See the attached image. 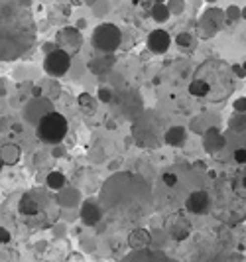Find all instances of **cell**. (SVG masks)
<instances>
[{"label":"cell","mask_w":246,"mask_h":262,"mask_svg":"<svg viewBox=\"0 0 246 262\" xmlns=\"http://www.w3.org/2000/svg\"><path fill=\"white\" fill-rule=\"evenodd\" d=\"M69 132L67 119L57 113V111H49L38 122V136L47 144H59Z\"/></svg>","instance_id":"cell-1"},{"label":"cell","mask_w":246,"mask_h":262,"mask_svg":"<svg viewBox=\"0 0 246 262\" xmlns=\"http://www.w3.org/2000/svg\"><path fill=\"white\" fill-rule=\"evenodd\" d=\"M93 44L95 48L105 51V53H111L120 46V30L114 28L111 24H103L95 30V36H93Z\"/></svg>","instance_id":"cell-2"},{"label":"cell","mask_w":246,"mask_h":262,"mask_svg":"<svg viewBox=\"0 0 246 262\" xmlns=\"http://www.w3.org/2000/svg\"><path fill=\"white\" fill-rule=\"evenodd\" d=\"M71 67V55L65 49H53L47 53L44 61V69L51 77H63Z\"/></svg>","instance_id":"cell-3"},{"label":"cell","mask_w":246,"mask_h":262,"mask_svg":"<svg viewBox=\"0 0 246 262\" xmlns=\"http://www.w3.org/2000/svg\"><path fill=\"white\" fill-rule=\"evenodd\" d=\"M185 207H187V211H191V213L205 215L209 211V207H211V197H209L207 191H193V193L187 197Z\"/></svg>","instance_id":"cell-4"},{"label":"cell","mask_w":246,"mask_h":262,"mask_svg":"<svg viewBox=\"0 0 246 262\" xmlns=\"http://www.w3.org/2000/svg\"><path fill=\"white\" fill-rule=\"evenodd\" d=\"M170 44H172V38L166 30H154L148 36V48L154 53H166L170 49Z\"/></svg>","instance_id":"cell-5"},{"label":"cell","mask_w":246,"mask_h":262,"mask_svg":"<svg viewBox=\"0 0 246 262\" xmlns=\"http://www.w3.org/2000/svg\"><path fill=\"white\" fill-rule=\"evenodd\" d=\"M101 217H103V211H101V207L97 205V203H93V201H87L85 205H83V209H81V219H83V223L85 225H97L99 221H101Z\"/></svg>","instance_id":"cell-6"},{"label":"cell","mask_w":246,"mask_h":262,"mask_svg":"<svg viewBox=\"0 0 246 262\" xmlns=\"http://www.w3.org/2000/svg\"><path fill=\"white\" fill-rule=\"evenodd\" d=\"M211 91V85L205 79H193L189 83V93L193 97H207Z\"/></svg>","instance_id":"cell-7"},{"label":"cell","mask_w":246,"mask_h":262,"mask_svg":"<svg viewBox=\"0 0 246 262\" xmlns=\"http://www.w3.org/2000/svg\"><path fill=\"white\" fill-rule=\"evenodd\" d=\"M65 176L61 173V171H49L47 173V180H45V184H47V188L49 190H63L65 188Z\"/></svg>","instance_id":"cell-8"},{"label":"cell","mask_w":246,"mask_h":262,"mask_svg":"<svg viewBox=\"0 0 246 262\" xmlns=\"http://www.w3.org/2000/svg\"><path fill=\"white\" fill-rule=\"evenodd\" d=\"M185 140V128L183 126H174L166 132V142L172 144V146H178Z\"/></svg>","instance_id":"cell-9"},{"label":"cell","mask_w":246,"mask_h":262,"mask_svg":"<svg viewBox=\"0 0 246 262\" xmlns=\"http://www.w3.org/2000/svg\"><path fill=\"white\" fill-rule=\"evenodd\" d=\"M38 211H40V207H38V203L32 199V195H24L22 201H20V213L36 215Z\"/></svg>","instance_id":"cell-10"},{"label":"cell","mask_w":246,"mask_h":262,"mask_svg":"<svg viewBox=\"0 0 246 262\" xmlns=\"http://www.w3.org/2000/svg\"><path fill=\"white\" fill-rule=\"evenodd\" d=\"M168 16H170V12H168V8L163 4H156L154 6V18L156 20H166Z\"/></svg>","instance_id":"cell-11"},{"label":"cell","mask_w":246,"mask_h":262,"mask_svg":"<svg viewBox=\"0 0 246 262\" xmlns=\"http://www.w3.org/2000/svg\"><path fill=\"white\" fill-rule=\"evenodd\" d=\"M232 158H234L236 164H246V148H236Z\"/></svg>","instance_id":"cell-12"},{"label":"cell","mask_w":246,"mask_h":262,"mask_svg":"<svg viewBox=\"0 0 246 262\" xmlns=\"http://www.w3.org/2000/svg\"><path fill=\"white\" fill-rule=\"evenodd\" d=\"M178 176L176 173H172V171H168V173H163V184L168 186V188H174L176 184H178Z\"/></svg>","instance_id":"cell-13"},{"label":"cell","mask_w":246,"mask_h":262,"mask_svg":"<svg viewBox=\"0 0 246 262\" xmlns=\"http://www.w3.org/2000/svg\"><path fill=\"white\" fill-rule=\"evenodd\" d=\"M93 99H91V95H87V93H83V95L79 97V103H81V107L85 109V107H89L91 111H93V103H91Z\"/></svg>","instance_id":"cell-14"},{"label":"cell","mask_w":246,"mask_h":262,"mask_svg":"<svg viewBox=\"0 0 246 262\" xmlns=\"http://www.w3.org/2000/svg\"><path fill=\"white\" fill-rule=\"evenodd\" d=\"M6 242H10V233H8V229L0 227V244H6Z\"/></svg>","instance_id":"cell-15"},{"label":"cell","mask_w":246,"mask_h":262,"mask_svg":"<svg viewBox=\"0 0 246 262\" xmlns=\"http://www.w3.org/2000/svg\"><path fill=\"white\" fill-rule=\"evenodd\" d=\"M99 99H101L103 103H111V101H112V93H111V91H107V89H103V91H99Z\"/></svg>","instance_id":"cell-16"},{"label":"cell","mask_w":246,"mask_h":262,"mask_svg":"<svg viewBox=\"0 0 246 262\" xmlns=\"http://www.w3.org/2000/svg\"><path fill=\"white\" fill-rule=\"evenodd\" d=\"M178 44H181V46H189V44H191V36H189V34H179Z\"/></svg>","instance_id":"cell-17"},{"label":"cell","mask_w":246,"mask_h":262,"mask_svg":"<svg viewBox=\"0 0 246 262\" xmlns=\"http://www.w3.org/2000/svg\"><path fill=\"white\" fill-rule=\"evenodd\" d=\"M234 109H236V111H244L246 109V99H238V101L234 103Z\"/></svg>","instance_id":"cell-18"},{"label":"cell","mask_w":246,"mask_h":262,"mask_svg":"<svg viewBox=\"0 0 246 262\" xmlns=\"http://www.w3.org/2000/svg\"><path fill=\"white\" fill-rule=\"evenodd\" d=\"M232 69H234V73H236L238 77H244V75H246V69H244V67H240V65H234Z\"/></svg>","instance_id":"cell-19"},{"label":"cell","mask_w":246,"mask_h":262,"mask_svg":"<svg viewBox=\"0 0 246 262\" xmlns=\"http://www.w3.org/2000/svg\"><path fill=\"white\" fill-rule=\"evenodd\" d=\"M230 262H242L240 260V254H232V260Z\"/></svg>","instance_id":"cell-20"},{"label":"cell","mask_w":246,"mask_h":262,"mask_svg":"<svg viewBox=\"0 0 246 262\" xmlns=\"http://www.w3.org/2000/svg\"><path fill=\"white\" fill-rule=\"evenodd\" d=\"M154 2H156V0H144V8L148 10V4H154Z\"/></svg>","instance_id":"cell-21"},{"label":"cell","mask_w":246,"mask_h":262,"mask_svg":"<svg viewBox=\"0 0 246 262\" xmlns=\"http://www.w3.org/2000/svg\"><path fill=\"white\" fill-rule=\"evenodd\" d=\"M242 186H244V188H246V178H244V180H242Z\"/></svg>","instance_id":"cell-22"},{"label":"cell","mask_w":246,"mask_h":262,"mask_svg":"<svg viewBox=\"0 0 246 262\" xmlns=\"http://www.w3.org/2000/svg\"><path fill=\"white\" fill-rule=\"evenodd\" d=\"M2 164H4V162H2V160H0V169H2Z\"/></svg>","instance_id":"cell-23"}]
</instances>
